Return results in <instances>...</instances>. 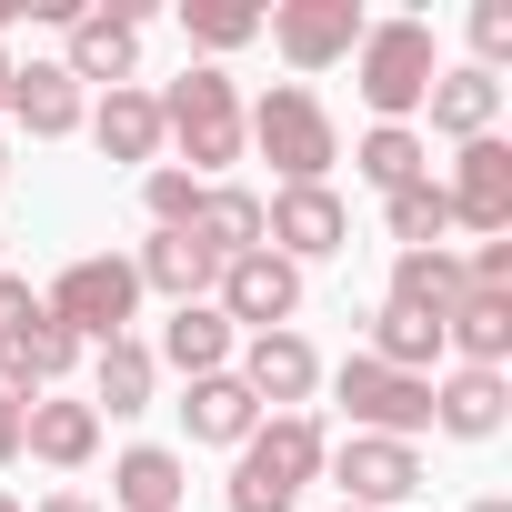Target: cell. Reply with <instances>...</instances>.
<instances>
[{
    "label": "cell",
    "mask_w": 512,
    "mask_h": 512,
    "mask_svg": "<svg viewBox=\"0 0 512 512\" xmlns=\"http://www.w3.org/2000/svg\"><path fill=\"white\" fill-rule=\"evenodd\" d=\"M231 372H241V392L262 412H312V392H322V352L302 332H251Z\"/></svg>",
    "instance_id": "12"
},
{
    "label": "cell",
    "mask_w": 512,
    "mask_h": 512,
    "mask_svg": "<svg viewBox=\"0 0 512 512\" xmlns=\"http://www.w3.org/2000/svg\"><path fill=\"white\" fill-rule=\"evenodd\" d=\"M131 272H141V292H171V312L181 302H211V282H221V262L201 251V231H151L131 251Z\"/></svg>",
    "instance_id": "17"
},
{
    "label": "cell",
    "mask_w": 512,
    "mask_h": 512,
    "mask_svg": "<svg viewBox=\"0 0 512 512\" xmlns=\"http://www.w3.org/2000/svg\"><path fill=\"white\" fill-rule=\"evenodd\" d=\"M31 312H41V292H31L21 272H0V342H11V332H21Z\"/></svg>",
    "instance_id": "33"
},
{
    "label": "cell",
    "mask_w": 512,
    "mask_h": 512,
    "mask_svg": "<svg viewBox=\"0 0 512 512\" xmlns=\"http://www.w3.org/2000/svg\"><path fill=\"white\" fill-rule=\"evenodd\" d=\"M21 452H31V462H51V472H81V462L101 452V412H91V402H71V392H41V402L21 412Z\"/></svg>",
    "instance_id": "14"
},
{
    "label": "cell",
    "mask_w": 512,
    "mask_h": 512,
    "mask_svg": "<svg viewBox=\"0 0 512 512\" xmlns=\"http://www.w3.org/2000/svg\"><path fill=\"white\" fill-rule=\"evenodd\" d=\"M342 512H362V502H342Z\"/></svg>",
    "instance_id": "40"
},
{
    "label": "cell",
    "mask_w": 512,
    "mask_h": 512,
    "mask_svg": "<svg viewBox=\"0 0 512 512\" xmlns=\"http://www.w3.org/2000/svg\"><path fill=\"white\" fill-rule=\"evenodd\" d=\"M0 181H11V141H0Z\"/></svg>",
    "instance_id": "38"
},
{
    "label": "cell",
    "mask_w": 512,
    "mask_h": 512,
    "mask_svg": "<svg viewBox=\"0 0 512 512\" xmlns=\"http://www.w3.org/2000/svg\"><path fill=\"white\" fill-rule=\"evenodd\" d=\"M342 241H352V211H342L332 181H312V191H272V201H262V251H282L292 272H302V262H332Z\"/></svg>",
    "instance_id": "9"
},
{
    "label": "cell",
    "mask_w": 512,
    "mask_h": 512,
    "mask_svg": "<svg viewBox=\"0 0 512 512\" xmlns=\"http://www.w3.org/2000/svg\"><path fill=\"white\" fill-rule=\"evenodd\" d=\"M11 21H21V0H0V31H11Z\"/></svg>",
    "instance_id": "36"
},
{
    "label": "cell",
    "mask_w": 512,
    "mask_h": 512,
    "mask_svg": "<svg viewBox=\"0 0 512 512\" xmlns=\"http://www.w3.org/2000/svg\"><path fill=\"white\" fill-rule=\"evenodd\" d=\"M191 231H201L211 262H241V251H262V191H241V181H201Z\"/></svg>",
    "instance_id": "24"
},
{
    "label": "cell",
    "mask_w": 512,
    "mask_h": 512,
    "mask_svg": "<svg viewBox=\"0 0 512 512\" xmlns=\"http://www.w3.org/2000/svg\"><path fill=\"white\" fill-rule=\"evenodd\" d=\"M352 171L392 201V191H412V181H432V141L412 131V121H372L362 131V151H352Z\"/></svg>",
    "instance_id": "25"
},
{
    "label": "cell",
    "mask_w": 512,
    "mask_h": 512,
    "mask_svg": "<svg viewBox=\"0 0 512 512\" xmlns=\"http://www.w3.org/2000/svg\"><path fill=\"white\" fill-rule=\"evenodd\" d=\"M0 512H21V502H11V492H0Z\"/></svg>",
    "instance_id": "39"
},
{
    "label": "cell",
    "mask_w": 512,
    "mask_h": 512,
    "mask_svg": "<svg viewBox=\"0 0 512 512\" xmlns=\"http://www.w3.org/2000/svg\"><path fill=\"white\" fill-rule=\"evenodd\" d=\"M0 251H11V241H0Z\"/></svg>",
    "instance_id": "41"
},
{
    "label": "cell",
    "mask_w": 512,
    "mask_h": 512,
    "mask_svg": "<svg viewBox=\"0 0 512 512\" xmlns=\"http://www.w3.org/2000/svg\"><path fill=\"white\" fill-rule=\"evenodd\" d=\"M181 31L201 51H241V41H262V11H241V0H201V11H181Z\"/></svg>",
    "instance_id": "30"
},
{
    "label": "cell",
    "mask_w": 512,
    "mask_h": 512,
    "mask_svg": "<svg viewBox=\"0 0 512 512\" xmlns=\"http://www.w3.org/2000/svg\"><path fill=\"white\" fill-rule=\"evenodd\" d=\"M442 352H462V372H502L512 362V292H462L442 312Z\"/></svg>",
    "instance_id": "18"
},
{
    "label": "cell",
    "mask_w": 512,
    "mask_h": 512,
    "mask_svg": "<svg viewBox=\"0 0 512 512\" xmlns=\"http://www.w3.org/2000/svg\"><path fill=\"white\" fill-rule=\"evenodd\" d=\"M442 201H452V221L462 231H512V141L502 131H482V141H462V161H452V181H442Z\"/></svg>",
    "instance_id": "13"
},
{
    "label": "cell",
    "mask_w": 512,
    "mask_h": 512,
    "mask_svg": "<svg viewBox=\"0 0 512 512\" xmlns=\"http://www.w3.org/2000/svg\"><path fill=\"white\" fill-rule=\"evenodd\" d=\"M332 392H342L352 432H382V442H422V432H432V382H412V372H382L372 352H352V362L332 372Z\"/></svg>",
    "instance_id": "6"
},
{
    "label": "cell",
    "mask_w": 512,
    "mask_h": 512,
    "mask_svg": "<svg viewBox=\"0 0 512 512\" xmlns=\"http://www.w3.org/2000/svg\"><path fill=\"white\" fill-rule=\"evenodd\" d=\"M472 512H512V502H502V492H482V502H472Z\"/></svg>",
    "instance_id": "35"
},
{
    "label": "cell",
    "mask_w": 512,
    "mask_h": 512,
    "mask_svg": "<svg viewBox=\"0 0 512 512\" xmlns=\"http://www.w3.org/2000/svg\"><path fill=\"white\" fill-rule=\"evenodd\" d=\"M181 492H191V462L161 452V442H131V452L111 462V502H121V512H181Z\"/></svg>",
    "instance_id": "23"
},
{
    "label": "cell",
    "mask_w": 512,
    "mask_h": 512,
    "mask_svg": "<svg viewBox=\"0 0 512 512\" xmlns=\"http://www.w3.org/2000/svg\"><path fill=\"white\" fill-rule=\"evenodd\" d=\"M91 141H101V161H151V171H161V101H151L141 81H131V91H101Z\"/></svg>",
    "instance_id": "22"
},
{
    "label": "cell",
    "mask_w": 512,
    "mask_h": 512,
    "mask_svg": "<svg viewBox=\"0 0 512 512\" xmlns=\"http://www.w3.org/2000/svg\"><path fill=\"white\" fill-rule=\"evenodd\" d=\"M11 121H21L31 141H71V131L91 121V101H81V81H71L61 61H31V71H11Z\"/></svg>",
    "instance_id": "15"
},
{
    "label": "cell",
    "mask_w": 512,
    "mask_h": 512,
    "mask_svg": "<svg viewBox=\"0 0 512 512\" xmlns=\"http://www.w3.org/2000/svg\"><path fill=\"white\" fill-rule=\"evenodd\" d=\"M262 31L282 41L292 71H332L362 51V0H282V11H262Z\"/></svg>",
    "instance_id": "11"
},
{
    "label": "cell",
    "mask_w": 512,
    "mask_h": 512,
    "mask_svg": "<svg viewBox=\"0 0 512 512\" xmlns=\"http://www.w3.org/2000/svg\"><path fill=\"white\" fill-rule=\"evenodd\" d=\"M422 111H432V131H442V141H482V131L502 121V81L462 61V71H442V81L422 91Z\"/></svg>",
    "instance_id": "21"
},
{
    "label": "cell",
    "mask_w": 512,
    "mask_h": 512,
    "mask_svg": "<svg viewBox=\"0 0 512 512\" xmlns=\"http://www.w3.org/2000/svg\"><path fill=\"white\" fill-rule=\"evenodd\" d=\"M502 61H512V0H482L472 11V71L502 81Z\"/></svg>",
    "instance_id": "32"
},
{
    "label": "cell",
    "mask_w": 512,
    "mask_h": 512,
    "mask_svg": "<svg viewBox=\"0 0 512 512\" xmlns=\"http://www.w3.org/2000/svg\"><path fill=\"white\" fill-rule=\"evenodd\" d=\"M231 352H241V332H231L211 302H181V312L161 322V352H151V362H171L181 382H211V372H231Z\"/></svg>",
    "instance_id": "19"
},
{
    "label": "cell",
    "mask_w": 512,
    "mask_h": 512,
    "mask_svg": "<svg viewBox=\"0 0 512 512\" xmlns=\"http://www.w3.org/2000/svg\"><path fill=\"white\" fill-rule=\"evenodd\" d=\"M41 312H51L81 352L131 342V312H141V272H131V251H81V262L41 292Z\"/></svg>",
    "instance_id": "4"
},
{
    "label": "cell",
    "mask_w": 512,
    "mask_h": 512,
    "mask_svg": "<svg viewBox=\"0 0 512 512\" xmlns=\"http://www.w3.org/2000/svg\"><path fill=\"white\" fill-rule=\"evenodd\" d=\"M141 201H151V231H191V211H201V181L161 161V171L141 181Z\"/></svg>",
    "instance_id": "31"
},
{
    "label": "cell",
    "mask_w": 512,
    "mask_h": 512,
    "mask_svg": "<svg viewBox=\"0 0 512 512\" xmlns=\"http://www.w3.org/2000/svg\"><path fill=\"white\" fill-rule=\"evenodd\" d=\"M151 101H161V141H181L191 181H211V171L241 161V91H231V71L191 61V71H181L171 91H151Z\"/></svg>",
    "instance_id": "3"
},
{
    "label": "cell",
    "mask_w": 512,
    "mask_h": 512,
    "mask_svg": "<svg viewBox=\"0 0 512 512\" xmlns=\"http://www.w3.org/2000/svg\"><path fill=\"white\" fill-rule=\"evenodd\" d=\"M151 382H161L151 342H101L91 352V412H151Z\"/></svg>",
    "instance_id": "27"
},
{
    "label": "cell",
    "mask_w": 512,
    "mask_h": 512,
    "mask_svg": "<svg viewBox=\"0 0 512 512\" xmlns=\"http://www.w3.org/2000/svg\"><path fill=\"white\" fill-rule=\"evenodd\" d=\"M502 422H512V382H502V372H442V382H432V432L492 442Z\"/></svg>",
    "instance_id": "16"
},
{
    "label": "cell",
    "mask_w": 512,
    "mask_h": 512,
    "mask_svg": "<svg viewBox=\"0 0 512 512\" xmlns=\"http://www.w3.org/2000/svg\"><path fill=\"white\" fill-rule=\"evenodd\" d=\"M382 302H412V312L442 322V312L462 302V251H452V241H442V251H392V292H382Z\"/></svg>",
    "instance_id": "28"
},
{
    "label": "cell",
    "mask_w": 512,
    "mask_h": 512,
    "mask_svg": "<svg viewBox=\"0 0 512 512\" xmlns=\"http://www.w3.org/2000/svg\"><path fill=\"white\" fill-rule=\"evenodd\" d=\"M71 31V51H61V71L91 91H131V71H141V0H81V11L61 21Z\"/></svg>",
    "instance_id": "7"
},
{
    "label": "cell",
    "mask_w": 512,
    "mask_h": 512,
    "mask_svg": "<svg viewBox=\"0 0 512 512\" xmlns=\"http://www.w3.org/2000/svg\"><path fill=\"white\" fill-rule=\"evenodd\" d=\"M322 472H332L342 502H362V512H402V502L422 492V452H412V442H382V432H352Z\"/></svg>",
    "instance_id": "10"
},
{
    "label": "cell",
    "mask_w": 512,
    "mask_h": 512,
    "mask_svg": "<svg viewBox=\"0 0 512 512\" xmlns=\"http://www.w3.org/2000/svg\"><path fill=\"white\" fill-rule=\"evenodd\" d=\"M352 81H362L372 121H412V111H422V91L442 81V41H432V21H362Z\"/></svg>",
    "instance_id": "5"
},
{
    "label": "cell",
    "mask_w": 512,
    "mask_h": 512,
    "mask_svg": "<svg viewBox=\"0 0 512 512\" xmlns=\"http://www.w3.org/2000/svg\"><path fill=\"white\" fill-rule=\"evenodd\" d=\"M241 141L282 171V191H312V181H332V161H342V131H332V111H322L302 81H272L262 101H251V111H241Z\"/></svg>",
    "instance_id": "2"
},
{
    "label": "cell",
    "mask_w": 512,
    "mask_h": 512,
    "mask_svg": "<svg viewBox=\"0 0 512 512\" xmlns=\"http://www.w3.org/2000/svg\"><path fill=\"white\" fill-rule=\"evenodd\" d=\"M322 462H332V442L312 412H262V432L231 462V512H302V482Z\"/></svg>",
    "instance_id": "1"
},
{
    "label": "cell",
    "mask_w": 512,
    "mask_h": 512,
    "mask_svg": "<svg viewBox=\"0 0 512 512\" xmlns=\"http://www.w3.org/2000/svg\"><path fill=\"white\" fill-rule=\"evenodd\" d=\"M211 312L251 342V332H292V312H302V272L282 262V251H241V262H221V282H211Z\"/></svg>",
    "instance_id": "8"
},
{
    "label": "cell",
    "mask_w": 512,
    "mask_h": 512,
    "mask_svg": "<svg viewBox=\"0 0 512 512\" xmlns=\"http://www.w3.org/2000/svg\"><path fill=\"white\" fill-rule=\"evenodd\" d=\"M382 231H392L402 251H442V231H452V201H442V181H412V191H392V201H382Z\"/></svg>",
    "instance_id": "29"
},
{
    "label": "cell",
    "mask_w": 512,
    "mask_h": 512,
    "mask_svg": "<svg viewBox=\"0 0 512 512\" xmlns=\"http://www.w3.org/2000/svg\"><path fill=\"white\" fill-rule=\"evenodd\" d=\"M181 432H191V442L241 452L251 432H262V402L241 392V372H211V382H191V392H181Z\"/></svg>",
    "instance_id": "20"
},
{
    "label": "cell",
    "mask_w": 512,
    "mask_h": 512,
    "mask_svg": "<svg viewBox=\"0 0 512 512\" xmlns=\"http://www.w3.org/2000/svg\"><path fill=\"white\" fill-rule=\"evenodd\" d=\"M41 512H101V502H91V492H51Z\"/></svg>",
    "instance_id": "34"
},
{
    "label": "cell",
    "mask_w": 512,
    "mask_h": 512,
    "mask_svg": "<svg viewBox=\"0 0 512 512\" xmlns=\"http://www.w3.org/2000/svg\"><path fill=\"white\" fill-rule=\"evenodd\" d=\"M0 111H11V61H0Z\"/></svg>",
    "instance_id": "37"
},
{
    "label": "cell",
    "mask_w": 512,
    "mask_h": 512,
    "mask_svg": "<svg viewBox=\"0 0 512 512\" xmlns=\"http://www.w3.org/2000/svg\"><path fill=\"white\" fill-rule=\"evenodd\" d=\"M372 362H382V372L432 382V362H442V322H432V312H412V302H382V312H372Z\"/></svg>",
    "instance_id": "26"
}]
</instances>
